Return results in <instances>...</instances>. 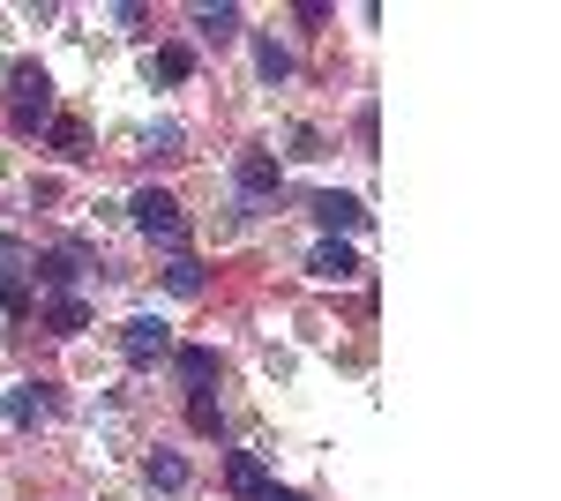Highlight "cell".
<instances>
[{"instance_id":"cell-19","label":"cell","mask_w":561,"mask_h":501,"mask_svg":"<svg viewBox=\"0 0 561 501\" xmlns=\"http://www.w3.org/2000/svg\"><path fill=\"white\" fill-rule=\"evenodd\" d=\"M187 426H195V434H225V419H217L210 397H187Z\"/></svg>"},{"instance_id":"cell-16","label":"cell","mask_w":561,"mask_h":501,"mask_svg":"<svg viewBox=\"0 0 561 501\" xmlns=\"http://www.w3.org/2000/svg\"><path fill=\"white\" fill-rule=\"evenodd\" d=\"M45 143H53V150H60V158H83V121H60V113H53V121H45Z\"/></svg>"},{"instance_id":"cell-13","label":"cell","mask_w":561,"mask_h":501,"mask_svg":"<svg viewBox=\"0 0 561 501\" xmlns=\"http://www.w3.org/2000/svg\"><path fill=\"white\" fill-rule=\"evenodd\" d=\"M195 31H203L210 45L240 38V8H232V0H225V8H195Z\"/></svg>"},{"instance_id":"cell-5","label":"cell","mask_w":561,"mask_h":501,"mask_svg":"<svg viewBox=\"0 0 561 501\" xmlns=\"http://www.w3.org/2000/svg\"><path fill=\"white\" fill-rule=\"evenodd\" d=\"M314 217H322V232L337 240V232H359V225H367V203H359V195H337V187H330V195H314Z\"/></svg>"},{"instance_id":"cell-7","label":"cell","mask_w":561,"mask_h":501,"mask_svg":"<svg viewBox=\"0 0 561 501\" xmlns=\"http://www.w3.org/2000/svg\"><path fill=\"white\" fill-rule=\"evenodd\" d=\"M232 180H240L248 203H262V195H277V158H270V150H248V158L232 166Z\"/></svg>"},{"instance_id":"cell-2","label":"cell","mask_w":561,"mask_h":501,"mask_svg":"<svg viewBox=\"0 0 561 501\" xmlns=\"http://www.w3.org/2000/svg\"><path fill=\"white\" fill-rule=\"evenodd\" d=\"M128 217H135V232H150V240H165V248L187 240V217H180V203L165 195V187H142V195L128 203Z\"/></svg>"},{"instance_id":"cell-6","label":"cell","mask_w":561,"mask_h":501,"mask_svg":"<svg viewBox=\"0 0 561 501\" xmlns=\"http://www.w3.org/2000/svg\"><path fill=\"white\" fill-rule=\"evenodd\" d=\"M307 270H314L322 285H352V277H359V254H352L345 240H322V248L307 254Z\"/></svg>"},{"instance_id":"cell-11","label":"cell","mask_w":561,"mask_h":501,"mask_svg":"<svg viewBox=\"0 0 561 501\" xmlns=\"http://www.w3.org/2000/svg\"><path fill=\"white\" fill-rule=\"evenodd\" d=\"M203 285H210V277H203L195 254H173V262H165V293L173 299H203Z\"/></svg>"},{"instance_id":"cell-3","label":"cell","mask_w":561,"mask_h":501,"mask_svg":"<svg viewBox=\"0 0 561 501\" xmlns=\"http://www.w3.org/2000/svg\"><path fill=\"white\" fill-rule=\"evenodd\" d=\"M121 352H128L135 367H150V360H165V352H173V330H165L158 315H135L128 330H121Z\"/></svg>"},{"instance_id":"cell-10","label":"cell","mask_w":561,"mask_h":501,"mask_svg":"<svg viewBox=\"0 0 561 501\" xmlns=\"http://www.w3.org/2000/svg\"><path fill=\"white\" fill-rule=\"evenodd\" d=\"M45 412H53L45 382H23V389H8V426H38Z\"/></svg>"},{"instance_id":"cell-8","label":"cell","mask_w":561,"mask_h":501,"mask_svg":"<svg viewBox=\"0 0 561 501\" xmlns=\"http://www.w3.org/2000/svg\"><path fill=\"white\" fill-rule=\"evenodd\" d=\"M225 487H232V494H248V501L270 487V471H262L255 449H232V457H225Z\"/></svg>"},{"instance_id":"cell-20","label":"cell","mask_w":561,"mask_h":501,"mask_svg":"<svg viewBox=\"0 0 561 501\" xmlns=\"http://www.w3.org/2000/svg\"><path fill=\"white\" fill-rule=\"evenodd\" d=\"M255 501H307V494H293V487H262Z\"/></svg>"},{"instance_id":"cell-12","label":"cell","mask_w":561,"mask_h":501,"mask_svg":"<svg viewBox=\"0 0 561 501\" xmlns=\"http://www.w3.org/2000/svg\"><path fill=\"white\" fill-rule=\"evenodd\" d=\"M76 270H83V254H76V248H53V254H38V277L53 285V293H68V285H76Z\"/></svg>"},{"instance_id":"cell-4","label":"cell","mask_w":561,"mask_h":501,"mask_svg":"<svg viewBox=\"0 0 561 501\" xmlns=\"http://www.w3.org/2000/svg\"><path fill=\"white\" fill-rule=\"evenodd\" d=\"M173 375L187 397H210V382H217V344H180L173 352Z\"/></svg>"},{"instance_id":"cell-1","label":"cell","mask_w":561,"mask_h":501,"mask_svg":"<svg viewBox=\"0 0 561 501\" xmlns=\"http://www.w3.org/2000/svg\"><path fill=\"white\" fill-rule=\"evenodd\" d=\"M8 121L23 127V135L53 121V76H45L38 60H15L8 68Z\"/></svg>"},{"instance_id":"cell-9","label":"cell","mask_w":561,"mask_h":501,"mask_svg":"<svg viewBox=\"0 0 561 501\" xmlns=\"http://www.w3.org/2000/svg\"><path fill=\"white\" fill-rule=\"evenodd\" d=\"M142 76H150V83H187V76H195V53H187V45H158V53L142 60Z\"/></svg>"},{"instance_id":"cell-15","label":"cell","mask_w":561,"mask_h":501,"mask_svg":"<svg viewBox=\"0 0 561 501\" xmlns=\"http://www.w3.org/2000/svg\"><path fill=\"white\" fill-rule=\"evenodd\" d=\"M142 471H150V487H165V494H180V487H187V457H173V449H158Z\"/></svg>"},{"instance_id":"cell-14","label":"cell","mask_w":561,"mask_h":501,"mask_svg":"<svg viewBox=\"0 0 561 501\" xmlns=\"http://www.w3.org/2000/svg\"><path fill=\"white\" fill-rule=\"evenodd\" d=\"M45 330H53V337H76V330H90V307H83L76 293H60V299H53V315H45Z\"/></svg>"},{"instance_id":"cell-17","label":"cell","mask_w":561,"mask_h":501,"mask_svg":"<svg viewBox=\"0 0 561 501\" xmlns=\"http://www.w3.org/2000/svg\"><path fill=\"white\" fill-rule=\"evenodd\" d=\"M255 68L270 76V83H285V76H293V53H285L277 38H262V45H255Z\"/></svg>"},{"instance_id":"cell-18","label":"cell","mask_w":561,"mask_h":501,"mask_svg":"<svg viewBox=\"0 0 561 501\" xmlns=\"http://www.w3.org/2000/svg\"><path fill=\"white\" fill-rule=\"evenodd\" d=\"M0 307H8V322H31V285H23V270H8V293H0Z\"/></svg>"}]
</instances>
